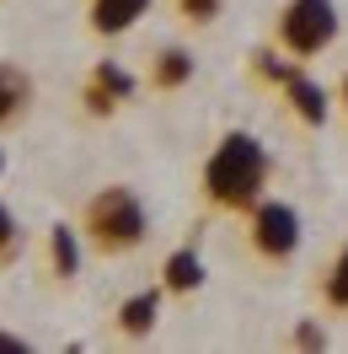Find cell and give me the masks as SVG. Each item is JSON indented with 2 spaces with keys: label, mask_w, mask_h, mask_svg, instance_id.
Wrapping results in <instances>:
<instances>
[{
  "label": "cell",
  "mask_w": 348,
  "mask_h": 354,
  "mask_svg": "<svg viewBox=\"0 0 348 354\" xmlns=\"http://www.w3.org/2000/svg\"><path fill=\"white\" fill-rule=\"evenodd\" d=\"M32 344H27L22 333H0V354H27Z\"/></svg>",
  "instance_id": "cell-18"
},
{
  "label": "cell",
  "mask_w": 348,
  "mask_h": 354,
  "mask_svg": "<svg viewBox=\"0 0 348 354\" xmlns=\"http://www.w3.org/2000/svg\"><path fill=\"white\" fill-rule=\"evenodd\" d=\"M81 247H86V236H81V225H48V274L59 279V285H70L75 274H81Z\"/></svg>",
  "instance_id": "cell-9"
},
{
  "label": "cell",
  "mask_w": 348,
  "mask_h": 354,
  "mask_svg": "<svg viewBox=\"0 0 348 354\" xmlns=\"http://www.w3.org/2000/svg\"><path fill=\"white\" fill-rule=\"evenodd\" d=\"M279 97L284 102H289V113H295V118H300L305 129H322L327 118H332V102H338V91H327L322 81H316V75H311V70H295V75H289V81H284L279 86Z\"/></svg>",
  "instance_id": "cell-6"
},
{
  "label": "cell",
  "mask_w": 348,
  "mask_h": 354,
  "mask_svg": "<svg viewBox=\"0 0 348 354\" xmlns=\"http://www.w3.org/2000/svg\"><path fill=\"white\" fill-rule=\"evenodd\" d=\"M32 75L22 65H11V59H0V129H11L17 118H27L32 108Z\"/></svg>",
  "instance_id": "cell-10"
},
{
  "label": "cell",
  "mask_w": 348,
  "mask_h": 354,
  "mask_svg": "<svg viewBox=\"0 0 348 354\" xmlns=\"http://www.w3.org/2000/svg\"><path fill=\"white\" fill-rule=\"evenodd\" d=\"M193 48H182V44H166L161 54L151 59V91H182L188 81H193Z\"/></svg>",
  "instance_id": "cell-11"
},
{
  "label": "cell",
  "mask_w": 348,
  "mask_h": 354,
  "mask_svg": "<svg viewBox=\"0 0 348 354\" xmlns=\"http://www.w3.org/2000/svg\"><path fill=\"white\" fill-rule=\"evenodd\" d=\"M161 285H166V295L204 290V258H198V247H177V252L161 258Z\"/></svg>",
  "instance_id": "cell-12"
},
{
  "label": "cell",
  "mask_w": 348,
  "mask_h": 354,
  "mask_svg": "<svg viewBox=\"0 0 348 354\" xmlns=\"http://www.w3.org/2000/svg\"><path fill=\"white\" fill-rule=\"evenodd\" d=\"M273 44L295 59H316L338 44V6L332 0H284L279 22H273Z\"/></svg>",
  "instance_id": "cell-3"
},
{
  "label": "cell",
  "mask_w": 348,
  "mask_h": 354,
  "mask_svg": "<svg viewBox=\"0 0 348 354\" xmlns=\"http://www.w3.org/2000/svg\"><path fill=\"white\" fill-rule=\"evenodd\" d=\"M300 65H305V59L284 54L279 44H273V48H252V75H258L262 86H273V91H279V86H284V81H289V75H295Z\"/></svg>",
  "instance_id": "cell-13"
},
{
  "label": "cell",
  "mask_w": 348,
  "mask_h": 354,
  "mask_svg": "<svg viewBox=\"0 0 348 354\" xmlns=\"http://www.w3.org/2000/svg\"><path fill=\"white\" fill-rule=\"evenodd\" d=\"M295 349H327V328L316 322V317L295 322Z\"/></svg>",
  "instance_id": "cell-17"
},
{
  "label": "cell",
  "mask_w": 348,
  "mask_h": 354,
  "mask_svg": "<svg viewBox=\"0 0 348 354\" xmlns=\"http://www.w3.org/2000/svg\"><path fill=\"white\" fill-rule=\"evenodd\" d=\"M134 91H139V81H134L118 59H97L91 75H86V86H81V108H86L91 118H113L124 102H134Z\"/></svg>",
  "instance_id": "cell-5"
},
{
  "label": "cell",
  "mask_w": 348,
  "mask_h": 354,
  "mask_svg": "<svg viewBox=\"0 0 348 354\" xmlns=\"http://www.w3.org/2000/svg\"><path fill=\"white\" fill-rule=\"evenodd\" d=\"M17 252H22V225H17L11 204H0V268L17 263Z\"/></svg>",
  "instance_id": "cell-15"
},
{
  "label": "cell",
  "mask_w": 348,
  "mask_h": 354,
  "mask_svg": "<svg viewBox=\"0 0 348 354\" xmlns=\"http://www.w3.org/2000/svg\"><path fill=\"white\" fill-rule=\"evenodd\" d=\"M338 108L348 113V70H343V81H338Z\"/></svg>",
  "instance_id": "cell-19"
},
{
  "label": "cell",
  "mask_w": 348,
  "mask_h": 354,
  "mask_svg": "<svg viewBox=\"0 0 348 354\" xmlns=\"http://www.w3.org/2000/svg\"><path fill=\"white\" fill-rule=\"evenodd\" d=\"M220 11H225V0H177V17L188 27H215Z\"/></svg>",
  "instance_id": "cell-16"
},
{
  "label": "cell",
  "mask_w": 348,
  "mask_h": 354,
  "mask_svg": "<svg viewBox=\"0 0 348 354\" xmlns=\"http://www.w3.org/2000/svg\"><path fill=\"white\" fill-rule=\"evenodd\" d=\"M0 177H6V145H0Z\"/></svg>",
  "instance_id": "cell-20"
},
{
  "label": "cell",
  "mask_w": 348,
  "mask_h": 354,
  "mask_svg": "<svg viewBox=\"0 0 348 354\" xmlns=\"http://www.w3.org/2000/svg\"><path fill=\"white\" fill-rule=\"evenodd\" d=\"M322 301H327V311H343L348 317V242L332 252V263L322 274Z\"/></svg>",
  "instance_id": "cell-14"
},
{
  "label": "cell",
  "mask_w": 348,
  "mask_h": 354,
  "mask_svg": "<svg viewBox=\"0 0 348 354\" xmlns=\"http://www.w3.org/2000/svg\"><path fill=\"white\" fill-rule=\"evenodd\" d=\"M155 0H86V27L97 38H124Z\"/></svg>",
  "instance_id": "cell-7"
},
{
  "label": "cell",
  "mask_w": 348,
  "mask_h": 354,
  "mask_svg": "<svg viewBox=\"0 0 348 354\" xmlns=\"http://www.w3.org/2000/svg\"><path fill=\"white\" fill-rule=\"evenodd\" d=\"M81 236L102 258H129L134 247L151 236V209L129 183H108L81 204Z\"/></svg>",
  "instance_id": "cell-2"
},
{
  "label": "cell",
  "mask_w": 348,
  "mask_h": 354,
  "mask_svg": "<svg viewBox=\"0 0 348 354\" xmlns=\"http://www.w3.org/2000/svg\"><path fill=\"white\" fill-rule=\"evenodd\" d=\"M161 295H166V285H151V290H134V295H124V306H118V333L124 338H151L155 322H161Z\"/></svg>",
  "instance_id": "cell-8"
},
{
  "label": "cell",
  "mask_w": 348,
  "mask_h": 354,
  "mask_svg": "<svg viewBox=\"0 0 348 354\" xmlns=\"http://www.w3.org/2000/svg\"><path fill=\"white\" fill-rule=\"evenodd\" d=\"M300 209L284 199H258L252 204V215H246V242H252V252H258L262 263H289L295 252H300Z\"/></svg>",
  "instance_id": "cell-4"
},
{
  "label": "cell",
  "mask_w": 348,
  "mask_h": 354,
  "mask_svg": "<svg viewBox=\"0 0 348 354\" xmlns=\"http://www.w3.org/2000/svg\"><path fill=\"white\" fill-rule=\"evenodd\" d=\"M268 177H273L268 145L246 129H231L204 161V199L225 215H252V204L268 199Z\"/></svg>",
  "instance_id": "cell-1"
}]
</instances>
